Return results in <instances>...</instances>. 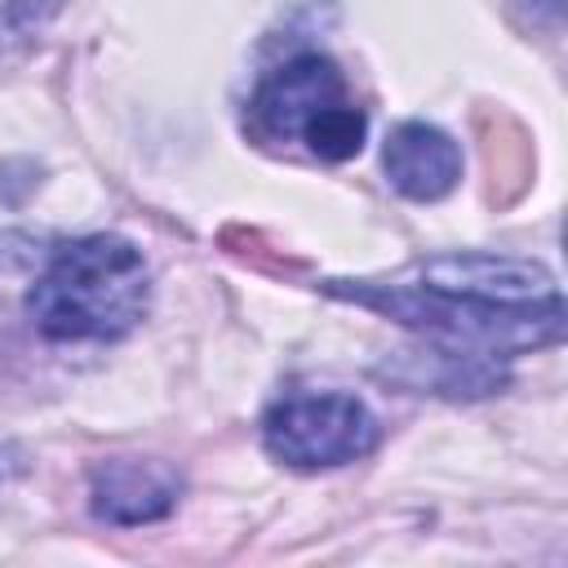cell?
<instances>
[{
	"mask_svg": "<svg viewBox=\"0 0 568 568\" xmlns=\"http://www.w3.org/2000/svg\"><path fill=\"white\" fill-rule=\"evenodd\" d=\"M27 315L49 342H115L151 302V275L138 244L120 235H80L40 253Z\"/></svg>",
	"mask_w": 568,
	"mask_h": 568,
	"instance_id": "6da1fadb",
	"label": "cell"
},
{
	"mask_svg": "<svg viewBox=\"0 0 568 568\" xmlns=\"http://www.w3.org/2000/svg\"><path fill=\"white\" fill-rule=\"evenodd\" d=\"M324 293L390 315L417 328L435 351L479 355V359H510L537 346H555L564 337V297L532 302V306H501L466 293H439L417 280H328Z\"/></svg>",
	"mask_w": 568,
	"mask_h": 568,
	"instance_id": "7a4b0ae2",
	"label": "cell"
},
{
	"mask_svg": "<svg viewBox=\"0 0 568 568\" xmlns=\"http://www.w3.org/2000/svg\"><path fill=\"white\" fill-rule=\"evenodd\" d=\"M248 129L262 142H306L320 160H351L364 146L368 115L355 106L342 67L328 53H293L248 98Z\"/></svg>",
	"mask_w": 568,
	"mask_h": 568,
	"instance_id": "3957f363",
	"label": "cell"
},
{
	"mask_svg": "<svg viewBox=\"0 0 568 568\" xmlns=\"http://www.w3.org/2000/svg\"><path fill=\"white\" fill-rule=\"evenodd\" d=\"M377 417L346 390H288L262 417V444L293 470L346 466L377 448Z\"/></svg>",
	"mask_w": 568,
	"mask_h": 568,
	"instance_id": "277c9868",
	"label": "cell"
},
{
	"mask_svg": "<svg viewBox=\"0 0 568 568\" xmlns=\"http://www.w3.org/2000/svg\"><path fill=\"white\" fill-rule=\"evenodd\" d=\"M404 280H417L439 293H466L501 306H532L559 297L555 275L541 262L528 257H497V253H439L426 262H413Z\"/></svg>",
	"mask_w": 568,
	"mask_h": 568,
	"instance_id": "5b68a950",
	"label": "cell"
},
{
	"mask_svg": "<svg viewBox=\"0 0 568 568\" xmlns=\"http://www.w3.org/2000/svg\"><path fill=\"white\" fill-rule=\"evenodd\" d=\"M182 497V475L155 457H111L89 475V506L102 524H155Z\"/></svg>",
	"mask_w": 568,
	"mask_h": 568,
	"instance_id": "8992f818",
	"label": "cell"
},
{
	"mask_svg": "<svg viewBox=\"0 0 568 568\" xmlns=\"http://www.w3.org/2000/svg\"><path fill=\"white\" fill-rule=\"evenodd\" d=\"M386 178L399 195L408 200H439L457 186L462 178V146L426 124V120H404L386 133V151H382Z\"/></svg>",
	"mask_w": 568,
	"mask_h": 568,
	"instance_id": "52a82bcc",
	"label": "cell"
},
{
	"mask_svg": "<svg viewBox=\"0 0 568 568\" xmlns=\"http://www.w3.org/2000/svg\"><path fill=\"white\" fill-rule=\"evenodd\" d=\"M62 9L67 0H0V62L27 49L44 31V22H53Z\"/></svg>",
	"mask_w": 568,
	"mask_h": 568,
	"instance_id": "ba28073f",
	"label": "cell"
},
{
	"mask_svg": "<svg viewBox=\"0 0 568 568\" xmlns=\"http://www.w3.org/2000/svg\"><path fill=\"white\" fill-rule=\"evenodd\" d=\"M22 470H27V453H22L13 439H0V484L18 479Z\"/></svg>",
	"mask_w": 568,
	"mask_h": 568,
	"instance_id": "9c48e42d",
	"label": "cell"
}]
</instances>
